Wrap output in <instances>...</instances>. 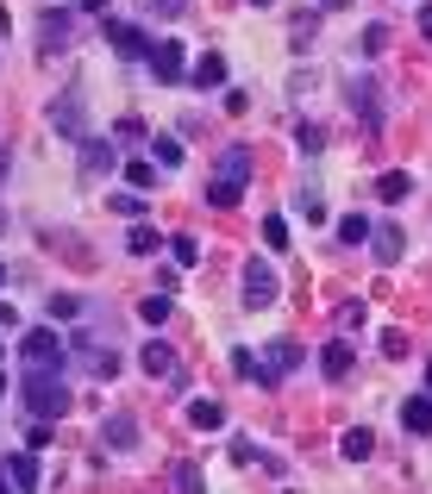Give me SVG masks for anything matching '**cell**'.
Returning a JSON list of instances; mask_svg holds the SVG:
<instances>
[{
  "mask_svg": "<svg viewBox=\"0 0 432 494\" xmlns=\"http://www.w3.org/2000/svg\"><path fill=\"white\" fill-rule=\"evenodd\" d=\"M139 319L144 326H163V319H169V294H150V301L139 307Z\"/></svg>",
  "mask_w": 432,
  "mask_h": 494,
  "instance_id": "484cf974",
  "label": "cell"
},
{
  "mask_svg": "<svg viewBox=\"0 0 432 494\" xmlns=\"http://www.w3.org/2000/svg\"><path fill=\"white\" fill-rule=\"evenodd\" d=\"M150 13L157 19H176V13H188V0H150Z\"/></svg>",
  "mask_w": 432,
  "mask_h": 494,
  "instance_id": "ab89813d",
  "label": "cell"
},
{
  "mask_svg": "<svg viewBox=\"0 0 432 494\" xmlns=\"http://www.w3.org/2000/svg\"><path fill=\"white\" fill-rule=\"evenodd\" d=\"M257 457H264V451H257V445H245V438H238V445H232V463H238V470H245V463H257Z\"/></svg>",
  "mask_w": 432,
  "mask_h": 494,
  "instance_id": "f35d334b",
  "label": "cell"
},
{
  "mask_svg": "<svg viewBox=\"0 0 432 494\" xmlns=\"http://www.w3.org/2000/svg\"><path fill=\"white\" fill-rule=\"evenodd\" d=\"M245 201V182H220L213 175V188H207V207H238Z\"/></svg>",
  "mask_w": 432,
  "mask_h": 494,
  "instance_id": "7402d4cb",
  "label": "cell"
},
{
  "mask_svg": "<svg viewBox=\"0 0 432 494\" xmlns=\"http://www.w3.org/2000/svg\"><path fill=\"white\" fill-rule=\"evenodd\" d=\"M157 245H163V238H157L150 226H132V232H126V250H132V256H157Z\"/></svg>",
  "mask_w": 432,
  "mask_h": 494,
  "instance_id": "cb8c5ba5",
  "label": "cell"
},
{
  "mask_svg": "<svg viewBox=\"0 0 432 494\" xmlns=\"http://www.w3.org/2000/svg\"><path fill=\"white\" fill-rule=\"evenodd\" d=\"M0 38H6V13H0Z\"/></svg>",
  "mask_w": 432,
  "mask_h": 494,
  "instance_id": "7bdbcfd3",
  "label": "cell"
},
{
  "mask_svg": "<svg viewBox=\"0 0 432 494\" xmlns=\"http://www.w3.org/2000/svg\"><path fill=\"white\" fill-rule=\"evenodd\" d=\"M376 194H382V201H408V194H414V182H408L401 169H389V175H376Z\"/></svg>",
  "mask_w": 432,
  "mask_h": 494,
  "instance_id": "44dd1931",
  "label": "cell"
},
{
  "mask_svg": "<svg viewBox=\"0 0 432 494\" xmlns=\"http://www.w3.org/2000/svg\"><path fill=\"white\" fill-rule=\"evenodd\" d=\"M382 351H389V357H401V351H408V332H395V326H389V332H382Z\"/></svg>",
  "mask_w": 432,
  "mask_h": 494,
  "instance_id": "74e56055",
  "label": "cell"
},
{
  "mask_svg": "<svg viewBox=\"0 0 432 494\" xmlns=\"http://www.w3.org/2000/svg\"><path fill=\"white\" fill-rule=\"evenodd\" d=\"M370 245H376L382 263H395V256L408 250V238H401V226H370Z\"/></svg>",
  "mask_w": 432,
  "mask_h": 494,
  "instance_id": "e0dca14e",
  "label": "cell"
},
{
  "mask_svg": "<svg viewBox=\"0 0 432 494\" xmlns=\"http://www.w3.org/2000/svg\"><path fill=\"white\" fill-rule=\"evenodd\" d=\"M188 426H194V432H220V426H226V407H220V400H188Z\"/></svg>",
  "mask_w": 432,
  "mask_h": 494,
  "instance_id": "2e32d148",
  "label": "cell"
},
{
  "mask_svg": "<svg viewBox=\"0 0 432 494\" xmlns=\"http://www.w3.org/2000/svg\"><path fill=\"white\" fill-rule=\"evenodd\" d=\"M82 13H107V0H82Z\"/></svg>",
  "mask_w": 432,
  "mask_h": 494,
  "instance_id": "b9f144b4",
  "label": "cell"
},
{
  "mask_svg": "<svg viewBox=\"0 0 432 494\" xmlns=\"http://www.w3.org/2000/svg\"><path fill=\"white\" fill-rule=\"evenodd\" d=\"M364 238H370V220L364 213H345L338 220V245H364Z\"/></svg>",
  "mask_w": 432,
  "mask_h": 494,
  "instance_id": "603a6c76",
  "label": "cell"
},
{
  "mask_svg": "<svg viewBox=\"0 0 432 494\" xmlns=\"http://www.w3.org/2000/svg\"><path fill=\"white\" fill-rule=\"evenodd\" d=\"M320 370H326V382H345V375H351V345L332 338V345L320 351Z\"/></svg>",
  "mask_w": 432,
  "mask_h": 494,
  "instance_id": "5bb4252c",
  "label": "cell"
},
{
  "mask_svg": "<svg viewBox=\"0 0 432 494\" xmlns=\"http://www.w3.org/2000/svg\"><path fill=\"white\" fill-rule=\"evenodd\" d=\"M101 438H107L113 451H132V445H139V419H132V413H107V419H101Z\"/></svg>",
  "mask_w": 432,
  "mask_h": 494,
  "instance_id": "9c48e42d",
  "label": "cell"
},
{
  "mask_svg": "<svg viewBox=\"0 0 432 494\" xmlns=\"http://www.w3.org/2000/svg\"><path fill=\"white\" fill-rule=\"evenodd\" d=\"M107 38H113L120 57H150V38H144V25H132V19H107Z\"/></svg>",
  "mask_w": 432,
  "mask_h": 494,
  "instance_id": "8992f818",
  "label": "cell"
},
{
  "mask_svg": "<svg viewBox=\"0 0 432 494\" xmlns=\"http://www.w3.org/2000/svg\"><path fill=\"white\" fill-rule=\"evenodd\" d=\"M69 38H76L69 6H44V25H38V57H63V50H69Z\"/></svg>",
  "mask_w": 432,
  "mask_h": 494,
  "instance_id": "3957f363",
  "label": "cell"
},
{
  "mask_svg": "<svg viewBox=\"0 0 432 494\" xmlns=\"http://www.w3.org/2000/svg\"><path fill=\"white\" fill-rule=\"evenodd\" d=\"M0 394H6V375H0Z\"/></svg>",
  "mask_w": 432,
  "mask_h": 494,
  "instance_id": "f6af8a7d",
  "label": "cell"
},
{
  "mask_svg": "<svg viewBox=\"0 0 432 494\" xmlns=\"http://www.w3.org/2000/svg\"><path fill=\"white\" fill-rule=\"evenodd\" d=\"M370 451H376V432H370V426H351V432L338 438V457H345V463H364Z\"/></svg>",
  "mask_w": 432,
  "mask_h": 494,
  "instance_id": "4fadbf2b",
  "label": "cell"
},
{
  "mask_svg": "<svg viewBox=\"0 0 432 494\" xmlns=\"http://www.w3.org/2000/svg\"><path fill=\"white\" fill-rule=\"evenodd\" d=\"M6 476H13V489H38V457H32V445L6 463Z\"/></svg>",
  "mask_w": 432,
  "mask_h": 494,
  "instance_id": "d6986e66",
  "label": "cell"
},
{
  "mask_svg": "<svg viewBox=\"0 0 432 494\" xmlns=\"http://www.w3.org/2000/svg\"><path fill=\"white\" fill-rule=\"evenodd\" d=\"M169 250H176V263H182V269H194V263H201V245H194L188 232H182V238H169Z\"/></svg>",
  "mask_w": 432,
  "mask_h": 494,
  "instance_id": "4316f807",
  "label": "cell"
},
{
  "mask_svg": "<svg viewBox=\"0 0 432 494\" xmlns=\"http://www.w3.org/2000/svg\"><path fill=\"white\" fill-rule=\"evenodd\" d=\"M19 394H25L32 419H57V413H69V388L57 382V370H32L25 382H19Z\"/></svg>",
  "mask_w": 432,
  "mask_h": 494,
  "instance_id": "6da1fadb",
  "label": "cell"
},
{
  "mask_svg": "<svg viewBox=\"0 0 432 494\" xmlns=\"http://www.w3.org/2000/svg\"><path fill=\"white\" fill-rule=\"evenodd\" d=\"M194 88H226V57H201L194 63Z\"/></svg>",
  "mask_w": 432,
  "mask_h": 494,
  "instance_id": "ffe728a7",
  "label": "cell"
},
{
  "mask_svg": "<svg viewBox=\"0 0 432 494\" xmlns=\"http://www.w3.org/2000/svg\"><path fill=\"white\" fill-rule=\"evenodd\" d=\"M82 169H88V175H107V169H113V144H107V138H82Z\"/></svg>",
  "mask_w": 432,
  "mask_h": 494,
  "instance_id": "9a60e30c",
  "label": "cell"
},
{
  "mask_svg": "<svg viewBox=\"0 0 432 494\" xmlns=\"http://www.w3.org/2000/svg\"><path fill=\"white\" fill-rule=\"evenodd\" d=\"M401 426H408L414 438H432V394H414V400H401Z\"/></svg>",
  "mask_w": 432,
  "mask_h": 494,
  "instance_id": "8fae6325",
  "label": "cell"
},
{
  "mask_svg": "<svg viewBox=\"0 0 432 494\" xmlns=\"http://www.w3.org/2000/svg\"><path fill=\"white\" fill-rule=\"evenodd\" d=\"M276 269H270V256H251L245 263V313H264V307H276Z\"/></svg>",
  "mask_w": 432,
  "mask_h": 494,
  "instance_id": "7a4b0ae2",
  "label": "cell"
},
{
  "mask_svg": "<svg viewBox=\"0 0 432 494\" xmlns=\"http://www.w3.org/2000/svg\"><path fill=\"white\" fill-rule=\"evenodd\" d=\"M50 125H57L63 138H82V101H76V88L50 101Z\"/></svg>",
  "mask_w": 432,
  "mask_h": 494,
  "instance_id": "ba28073f",
  "label": "cell"
},
{
  "mask_svg": "<svg viewBox=\"0 0 432 494\" xmlns=\"http://www.w3.org/2000/svg\"><path fill=\"white\" fill-rule=\"evenodd\" d=\"M113 138H120V144H139V138H144V120H120V125H113Z\"/></svg>",
  "mask_w": 432,
  "mask_h": 494,
  "instance_id": "e575fe53",
  "label": "cell"
},
{
  "mask_svg": "<svg viewBox=\"0 0 432 494\" xmlns=\"http://www.w3.org/2000/svg\"><path fill=\"white\" fill-rule=\"evenodd\" d=\"M257 6H270V0H257Z\"/></svg>",
  "mask_w": 432,
  "mask_h": 494,
  "instance_id": "7dc6e473",
  "label": "cell"
},
{
  "mask_svg": "<svg viewBox=\"0 0 432 494\" xmlns=\"http://www.w3.org/2000/svg\"><path fill=\"white\" fill-rule=\"evenodd\" d=\"M169 482H176V489H201V470H194V463H176Z\"/></svg>",
  "mask_w": 432,
  "mask_h": 494,
  "instance_id": "d6a6232c",
  "label": "cell"
},
{
  "mask_svg": "<svg viewBox=\"0 0 432 494\" xmlns=\"http://www.w3.org/2000/svg\"><path fill=\"white\" fill-rule=\"evenodd\" d=\"M0 282H6V269H0Z\"/></svg>",
  "mask_w": 432,
  "mask_h": 494,
  "instance_id": "c3c4849f",
  "label": "cell"
},
{
  "mask_svg": "<svg viewBox=\"0 0 432 494\" xmlns=\"http://www.w3.org/2000/svg\"><path fill=\"white\" fill-rule=\"evenodd\" d=\"M19 351H25V364H32V370H63V338H57L50 326H32Z\"/></svg>",
  "mask_w": 432,
  "mask_h": 494,
  "instance_id": "277c9868",
  "label": "cell"
},
{
  "mask_svg": "<svg viewBox=\"0 0 432 494\" xmlns=\"http://www.w3.org/2000/svg\"><path fill=\"white\" fill-rule=\"evenodd\" d=\"M264 245H270V250H288V220H283V213H270V220H264Z\"/></svg>",
  "mask_w": 432,
  "mask_h": 494,
  "instance_id": "d4e9b609",
  "label": "cell"
},
{
  "mask_svg": "<svg viewBox=\"0 0 432 494\" xmlns=\"http://www.w3.org/2000/svg\"><path fill=\"white\" fill-rule=\"evenodd\" d=\"M264 370H270V382H264V388H276L288 370H301V345H294V338H276V345H270V364H264Z\"/></svg>",
  "mask_w": 432,
  "mask_h": 494,
  "instance_id": "30bf717a",
  "label": "cell"
},
{
  "mask_svg": "<svg viewBox=\"0 0 432 494\" xmlns=\"http://www.w3.org/2000/svg\"><path fill=\"white\" fill-rule=\"evenodd\" d=\"M345 101H351V113H357L364 125L382 120V88H376L370 76H351V82H345Z\"/></svg>",
  "mask_w": 432,
  "mask_h": 494,
  "instance_id": "5b68a950",
  "label": "cell"
},
{
  "mask_svg": "<svg viewBox=\"0 0 432 494\" xmlns=\"http://www.w3.org/2000/svg\"><path fill=\"white\" fill-rule=\"evenodd\" d=\"M420 38H432V6H420Z\"/></svg>",
  "mask_w": 432,
  "mask_h": 494,
  "instance_id": "60d3db41",
  "label": "cell"
},
{
  "mask_svg": "<svg viewBox=\"0 0 432 494\" xmlns=\"http://www.w3.org/2000/svg\"><path fill=\"white\" fill-rule=\"evenodd\" d=\"M220 182H251V157L232 144V150H220Z\"/></svg>",
  "mask_w": 432,
  "mask_h": 494,
  "instance_id": "ac0fdd59",
  "label": "cell"
},
{
  "mask_svg": "<svg viewBox=\"0 0 432 494\" xmlns=\"http://www.w3.org/2000/svg\"><path fill=\"white\" fill-rule=\"evenodd\" d=\"M301 213H307V220H326V201H320L313 188H301Z\"/></svg>",
  "mask_w": 432,
  "mask_h": 494,
  "instance_id": "d590c367",
  "label": "cell"
},
{
  "mask_svg": "<svg viewBox=\"0 0 432 494\" xmlns=\"http://www.w3.org/2000/svg\"><path fill=\"white\" fill-rule=\"evenodd\" d=\"M82 313V294H50V319H76Z\"/></svg>",
  "mask_w": 432,
  "mask_h": 494,
  "instance_id": "f1b7e54d",
  "label": "cell"
},
{
  "mask_svg": "<svg viewBox=\"0 0 432 494\" xmlns=\"http://www.w3.org/2000/svg\"><path fill=\"white\" fill-rule=\"evenodd\" d=\"M232 370H238V375H251V382H270V370H264V364H257L251 351H232Z\"/></svg>",
  "mask_w": 432,
  "mask_h": 494,
  "instance_id": "83f0119b",
  "label": "cell"
},
{
  "mask_svg": "<svg viewBox=\"0 0 432 494\" xmlns=\"http://www.w3.org/2000/svg\"><path fill=\"white\" fill-rule=\"evenodd\" d=\"M364 50L382 57V50H389V25H370V31H364Z\"/></svg>",
  "mask_w": 432,
  "mask_h": 494,
  "instance_id": "1f68e13d",
  "label": "cell"
},
{
  "mask_svg": "<svg viewBox=\"0 0 432 494\" xmlns=\"http://www.w3.org/2000/svg\"><path fill=\"white\" fill-rule=\"evenodd\" d=\"M427 388H432V364H427Z\"/></svg>",
  "mask_w": 432,
  "mask_h": 494,
  "instance_id": "ee69618b",
  "label": "cell"
},
{
  "mask_svg": "<svg viewBox=\"0 0 432 494\" xmlns=\"http://www.w3.org/2000/svg\"><path fill=\"white\" fill-rule=\"evenodd\" d=\"M182 44L176 38H163V44H150V69H157V82H182Z\"/></svg>",
  "mask_w": 432,
  "mask_h": 494,
  "instance_id": "52a82bcc",
  "label": "cell"
},
{
  "mask_svg": "<svg viewBox=\"0 0 432 494\" xmlns=\"http://www.w3.org/2000/svg\"><path fill=\"white\" fill-rule=\"evenodd\" d=\"M144 375H157V382H176V351H169L163 338H150V345H144Z\"/></svg>",
  "mask_w": 432,
  "mask_h": 494,
  "instance_id": "7c38bea8",
  "label": "cell"
},
{
  "mask_svg": "<svg viewBox=\"0 0 432 494\" xmlns=\"http://www.w3.org/2000/svg\"><path fill=\"white\" fill-rule=\"evenodd\" d=\"M126 182H132V188H150V182H157V169H150V163H126Z\"/></svg>",
  "mask_w": 432,
  "mask_h": 494,
  "instance_id": "836d02e7",
  "label": "cell"
},
{
  "mask_svg": "<svg viewBox=\"0 0 432 494\" xmlns=\"http://www.w3.org/2000/svg\"><path fill=\"white\" fill-rule=\"evenodd\" d=\"M0 226H6V213H0Z\"/></svg>",
  "mask_w": 432,
  "mask_h": 494,
  "instance_id": "bcb514c9",
  "label": "cell"
},
{
  "mask_svg": "<svg viewBox=\"0 0 432 494\" xmlns=\"http://www.w3.org/2000/svg\"><path fill=\"white\" fill-rule=\"evenodd\" d=\"M25 445H32V451H44V445H50V419H32V432H25Z\"/></svg>",
  "mask_w": 432,
  "mask_h": 494,
  "instance_id": "8d00e7d4",
  "label": "cell"
},
{
  "mask_svg": "<svg viewBox=\"0 0 432 494\" xmlns=\"http://www.w3.org/2000/svg\"><path fill=\"white\" fill-rule=\"evenodd\" d=\"M107 207H113V213H120V220H139V213H144V201H139V194H113V201H107Z\"/></svg>",
  "mask_w": 432,
  "mask_h": 494,
  "instance_id": "4dcf8cb0",
  "label": "cell"
},
{
  "mask_svg": "<svg viewBox=\"0 0 432 494\" xmlns=\"http://www.w3.org/2000/svg\"><path fill=\"white\" fill-rule=\"evenodd\" d=\"M150 150H157V163H169V169H176V163H182V138H157V144H150Z\"/></svg>",
  "mask_w": 432,
  "mask_h": 494,
  "instance_id": "f546056e",
  "label": "cell"
}]
</instances>
